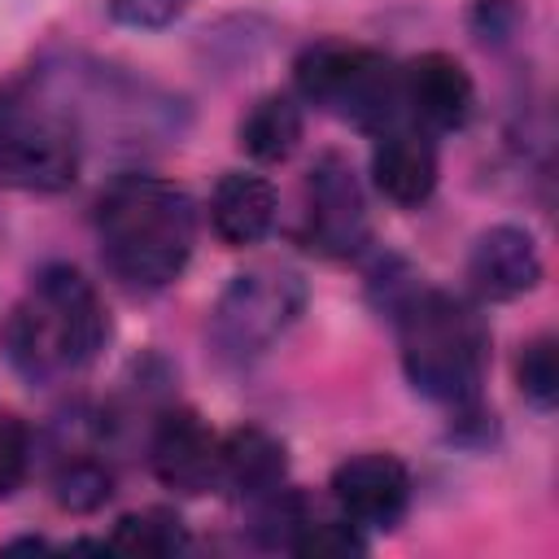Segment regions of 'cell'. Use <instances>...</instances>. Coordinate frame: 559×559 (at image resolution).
I'll use <instances>...</instances> for the list:
<instances>
[{"instance_id":"1","label":"cell","mask_w":559,"mask_h":559,"mask_svg":"<svg viewBox=\"0 0 559 559\" xmlns=\"http://www.w3.org/2000/svg\"><path fill=\"white\" fill-rule=\"evenodd\" d=\"M96 236L105 266L122 284L157 293L192 258L197 201L157 175H118L96 201Z\"/></svg>"},{"instance_id":"2","label":"cell","mask_w":559,"mask_h":559,"mask_svg":"<svg viewBox=\"0 0 559 559\" xmlns=\"http://www.w3.org/2000/svg\"><path fill=\"white\" fill-rule=\"evenodd\" d=\"M109 336L105 301L70 262H48L4 323V354L31 384L87 367Z\"/></svg>"},{"instance_id":"3","label":"cell","mask_w":559,"mask_h":559,"mask_svg":"<svg viewBox=\"0 0 559 559\" xmlns=\"http://www.w3.org/2000/svg\"><path fill=\"white\" fill-rule=\"evenodd\" d=\"M393 323L402 345V371L415 393L450 411H467L480 402L489 367V328L472 301L419 284L393 310Z\"/></svg>"},{"instance_id":"4","label":"cell","mask_w":559,"mask_h":559,"mask_svg":"<svg viewBox=\"0 0 559 559\" xmlns=\"http://www.w3.org/2000/svg\"><path fill=\"white\" fill-rule=\"evenodd\" d=\"M293 83H297L301 100H310L371 135L380 127L406 118L397 66L384 52L362 48V44H345V39L310 44L293 66Z\"/></svg>"},{"instance_id":"5","label":"cell","mask_w":559,"mask_h":559,"mask_svg":"<svg viewBox=\"0 0 559 559\" xmlns=\"http://www.w3.org/2000/svg\"><path fill=\"white\" fill-rule=\"evenodd\" d=\"M83 170V135L48 92L0 96V183L66 192Z\"/></svg>"},{"instance_id":"6","label":"cell","mask_w":559,"mask_h":559,"mask_svg":"<svg viewBox=\"0 0 559 559\" xmlns=\"http://www.w3.org/2000/svg\"><path fill=\"white\" fill-rule=\"evenodd\" d=\"M306 310V280L288 266H249L227 280L210 310V345L223 362L262 358Z\"/></svg>"},{"instance_id":"7","label":"cell","mask_w":559,"mask_h":559,"mask_svg":"<svg viewBox=\"0 0 559 559\" xmlns=\"http://www.w3.org/2000/svg\"><path fill=\"white\" fill-rule=\"evenodd\" d=\"M306 240L323 258H354L371 240L362 183L341 153H319L306 175Z\"/></svg>"},{"instance_id":"8","label":"cell","mask_w":559,"mask_h":559,"mask_svg":"<svg viewBox=\"0 0 559 559\" xmlns=\"http://www.w3.org/2000/svg\"><path fill=\"white\" fill-rule=\"evenodd\" d=\"M153 476L175 493H210L218 489V437L197 411H162L148 437Z\"/></svg>"},{"instance_id":"9","label":"cell","mask_w":559,"mask_h":559,"mask_svg":"<svg viewBox=\"0 0 559 559\" xmlns=\"http://www.w3.org/2000/svg\"><path fill=\"white\" fill-rule=\"evenodd\" d=\"M332 498L358 528H393L411 507V472L397 454H354L332 472Z\"/></svg>"},{"instance_id":"10","label":"cell","mask_w":559,"mask_h":559,"mask_svg":"<svg viewBox=\"0 0 559 559\" xmlns=\"http://www.w3.org/2000/svg\"><path fill=\"white\" fill-rule=\"evenodd\" d=\"M402 109L424 131H454L472 118L476 83L467 66L450 52H419L402 70Z\"/></svg>"},{"instance_id":"11","label":"cell","mask_w":559,"mask_h":559,"mask_svg":"<svg viewBox=\"0 0 559 559\" xmlns=\"http://www.w3.org/2000/svg\"><path fill=\"white\" fill-rule=\"evenodd\" d=\"M371 179L393 205H424L437 188V144L428 140V131L411 118L380 127L371 144Z\"/></svg>"},{"instance_id":"12","label":"cell","mask_w":559,"mask_h":559,"mask_svg":"<svg viewBox=\"0 0 559 559\" xmlns=\"http://www.w3.org/2000/svg\"><path fill=\"white\" fill-rule=\"evenodd\" d=\"M467 280L485 301H515L533 293L542 284L537 240L515 223H498L480 231L467 253Z\"/></svg>"},{"instance_id":"13","label":"cell","mask_w":559,"mask_h":559,"mask_svg":"<svg viewBox=\"0 0 559 559\" xmlns=\"http://www.w3.org/2000/svg\"><path fill=\"white\" fill-rule=\"evenodd\" d=\"M288 476V450L275 432L245 424L218 437V489H231L240 498H266Z\"/></svg>"},{"instance_id":"14","label":"cell","mask_w":559,"mask_h":559,"mask_svg":"<svg viewBox=\"0 0 559 559\" xmlns=\"http://www.w3.org/2000/svg\"><path fill=\"white\" fill-rule=\"evenodd\" d=\"M275 223V188L262 179V175H249V170H227L218 183H214V197H210V227L223 245L231 249H245V245H258Z\"/></svg>"},{"instance_id":"15","label":"cell","mask_w":559,"mask_h":559,"mask_svg":"<svg viewBox=\"0 0 559 559\" xmlns=\"http://www.w3.org/2000/svg\"><path fill=\"white\" fill-rule=\"evenodd\" d=\"M301 131H306V114H301V100L288 96V92H266L249 105V114L240 118V148L262 162V166H275V162H288L301 144Z\"/></svg>"},{"instance_id":"16","label":"cell","mask_w":559,"mask_h":559,"mask_svg":"<svg viewBox=\"0 0 559 559\" xmlns=\"http://www.w3.org/2000/svg\"><path fill=\"white\" fill-rule=\"evenodd\" d=\"M183 546H188V528L166 507L127 511L109 533V550L114 555H135V559H166V555H179Z\"/></svg>"},{"instance_id":"17","label":"cell","mask_w":559,"mask_h":559,"mask_svg":"<svg viewBox=\"0 0 559 559\" xmlns=\"http://www.w3.org/2000/svg\"><path fill=\"white\" fill-rule=\"evenodd\" d=\"M52 498L70 515H92L114 498V472L92 450H70L52 472Z\"/></svg>"},{"instance_id":"18","label":"cell","mask_w":559,"mask_h":559,"mask_svg":"<svg viewBox=\"0 0 559 559\" xmlns=\"http://www.w3.org/2000/svg\"><path fill=\"white\" fill-rule=\"evenodd\" d=\"M515 384L537 406L550 411L559 402V345L555 336H533L515 358Z\"/></svg>"},{"instance_id":"19","label":"cell","mask_w":559,"mask_h":559,"mask_svg":"<svg viewBox=\"0 0 559 559\" xmlns=\"http://www.w3.org/2000/svg\"><path fill=\"white\" fill-rule=\"evenodd\" d=\"M288 550L293 555H314V559H323V555H367V537L358 533V524L354 520H306L301 528H297V537L288 542Z\"/></svg>"},{"instance_id":"20","label":"cell","mask_w":559,"mask_h":559,"mask_svg":"<svg viewBox=\"0 0 559 559\" xmlns=\"http://www.w3.org/2000/svg\"><path fill=\"white\" fill-rule=\"evenodd\" d=\"M31 472V428L17 415H0V498H9Z\"/></svg>"},{"instance_id":"21","label":"cell","mask_w":559,"mask_h":559,"mask_svg":"<svg viewBox=\"0 0 559 559\" xmlns=\"http://www.w3.org/2000/svg\"><path fill=\"white\" fill-rule=\"evenodd\" d=\"M188 4L192 0H109V22L127 31H166L188 13Z\"/></svg>"},{"instance_id":"22","label":"cell","mask_w":559,"mask_h":559,"mask_svg":"<svg viewBox=\"0 0 559 559\" xmlns=\"http://www.w3.org/2000/svg\"><path fill=\"white\" fill-rule=\"evenodd\" d=\"M467 22H472V35L476 39L507 44L515 35V26H520V9H515V0H476L472 13H467Z\"/></svg>"},{"instance_id":"23","label":"cell","mask_w":559,"mask_h":559,"mask_svg":"<svg viewBox=\"0 0 559 559\" xmlns=\"http://www.w3.org/2000/svg\"><path fill=\"white\" fill-rule=\"evenodd\" d=\"M13 550H48V542L44 537H13V542H4V555H13Z\"/></svg>"}]
</instances>
